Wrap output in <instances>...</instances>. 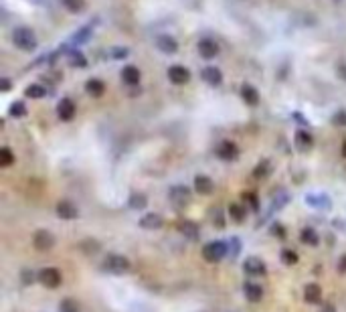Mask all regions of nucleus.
Returning a JSON list of instances; mask_svg holds the SVG:
<instances>
[{"mask_svg":"<svg viewBox=\"0 0 346 312\" xmlns=\"http://www.w3.org/2000/svg\"><path fill=\"white\" fill-rule=\"evenodd\" d=\"M12 41H14L16 47L23 49V51H33V49L37 47V37H35V33H33L31 29H27V27L16 29V31L12 33Z\"/></svg>","mask_w":346,"mask_h":312,"instance_id":"nucleus-1","label":"nucleus"},{"mask_svg":"<svg viewBox=\"0 0 346 312\" xmlns=\"http://www.w3.org/2000/svg\"><path fill=\"white\" fill-rule=\"evenodd\" d=\"M103 267H105V270H110V272H116V274H124V272L130 270V260L120 256V254H112V256L105 258Z\"/></svg>","mask_w":346,"mask_h":312,"instance_id":"nucleus-2","label":"nucleus"},{"mask_svg":"<svg viewBox=\"0 0 346 312\" xmlns=\"http://www.w3.org/2000/svg\"><path fill=\"white\" fill-rule=\"evenodd\" d=\"M227 254V248H225V243H219V241H213V243H207L205 248H203V258L211 263L215 261H221Z\"/></svg>","mask_w":346,"mask_h":312,"instance_id":"nucleus-3","label":"nucleus"},{"mask_svg":"<svg viewBox=\"0 0 346 312\" xmlns=\"http://www.w3.org/2000/svg\"><path fill=\"white\" fill-rule=\"evenodd\" d=\"M33 245H35V250H39V252H49L55 245V237H53V233H49L45 229H39L33 235Z\"/></svg>","mask_w":346,"mask_h":312,"instance_id":"nucleus-4","label":"nucleus"},{"mask_svg":"<svg viewBox=\"0 0 346 312\" xmlns=\"http://www.w3.org/2000/svg\"><path fill=\"white\" fill-rule=\"evenodd\" d=\"M39 280L43 286L47 288H59L61 286V274L57 267H43L41 274H39Z\"/></svg>","mask_w":346,"mask_h":312,"instance_id":"nucleus-5","label":"nucleus"},{"mask_svg":"<svg viewBox=\"0 0 346 312\" xmlns=\"http://www.w3.org/2000/svg\"><path fill=\"white\" fill-rule=\"evenodd\" d=\"M199 53L205 59H213V57H217V53H219V45L215 43L213 39H203L199 43Z\"/></svg>","mask_w":346,"mask_h":312,"instance_id":"nucleus-6","label":"nucleus"},{"mask_svg":"<svg viewBox=\"0 0 346 312\" xmlns=\"http://www.w3.org/2000/svg\"><path fill=\"white\" fill-rule=\"evenodd\" d=\"M168 77H170V81H172V83L182 85V83H186V81L190 79V73L184 69V67L174 65V67H170V69H168Z\"/></svg>","mask_w":346,"mask_h":312,"instance_id":"nucleus-7","label":"nucleus"},{"mask_svg":"<svg viewBox=\"0 0 346 312\" xmlns=\"http://www.w3.org/2000/svg\"><path fill=\"white\" fill-rule=\"evenodd\" d=\"M57 215L61 219H75L79 215V211L73 203H69V201H61V203L57 205Z\"/></svg>","mask_w":346,"mask_h":312,"instance_id":"nucleus-8","label":"nucleus"},{"mask_svg":"<svg viewBox=\"0 0 346 312\" xmlns=\"http://www.w3.org/2000/svg\"><path fill=\"white\" fill-rule=\"evenodd\" d=\"M219 156H221V158H225V160H233V158H237V156H239V148H237L235 142L225 140V142L219 146Z\"/></svg>","mask_w":346,"mask_h":312,"instance_id":"nucleus-9","label":"nucleus"},{"mask_svg":"<svg viewBox=\"0 0 346 312\" xmlns=\"http://www.w3.org/2000/svg\"><path fill=\"white\" fill-rule=\"evenodd\" d=\"M57 111H59V118H61V120L69 122V120H73V116H75V104H73L71 100H63V102L59 104Z\"/></svg>","mask_w":346,"mask_h":312,"instance_id":"nucleus-10","label":"nucleus"},{"mask_svg":"<svg viewBox=\"0 0 346 312\" xmlns=\"http://www.w3.org/2000/svg\"><path fill=\"white\" fill-rule=\"evenodd\" d=\"M243 267H245L247 274H265V263L259 258H247Z\"/></svg>","mask_w":346,"mask_h":312,"instance_id":"nucleus-11","label":"nucleus"},{"mask_svg":"<svg viewBox=\"0 0 346 312\" xmlns=\"http://www.w3.org/2000/svg\"><path fill=\"white\" fill-rule=\"evenodd\" d=\"M140 225H142L144 229H160V227L164 225V219H162L160 215H156V213H150V215L142 217Z\"/></svg>","mask_w":346,"mask_h":312,"instance_id":"nucleus-12","label":"nucleus"},{"mask_svg":"<svg viewBox=\"0 0 346 312\" xmlns=\"http://www.w3.org/2000/svg\"><path fill=\"white\" fill-rule=\"evenodd\" d=\"M245 298L249 302H259V300L263 298V288L259 286V284H253V282L245 284Z\"/></svg>","mask_w":346,"mask_h":312,"instance_id":"nucleus-13","label":"nucleus"},{"mask_svg":"<svg viewBox=\"0 0 346 312\" xmlns=\"http://www.w3.org/2000/svg\"><path fill=\"white\" fill-rule=\"evenodd\" d=\"M304 298L310 304H318L322 300V288L318 284H308L306 290H304Z\"/></svg>","mask_w":346,"mask_h":312,"instance_id":"nucleus-14","label":"nucleus"},{"mask_svg":"<svg viewBox=\"0 0 346 312\" xmlns=\"http://www.w3.org/2000/svg\"><path fill=\"white\" fill-rule=\"evenodd\" d=\"M178 231L184 237H188V239H197L199 237V227L194 225V221H182L180 225H178Z\"/></svg>","mask_w":346,"mask_h":312,"instance_id":"nucleus-15","label":"nucleus"},{"mask_svg":"<svg viewBox=\"0 0 346 312\" xmlns=\"http://www.w3.org/2000/svg\"><path fill=\"white\" fill-rule=\"evenodd\" d=\"M241 98H243L249 105H257V104H259V94H257V89L251 87V85H243V87H241Z\"/></svg>","mask_w":346,"mask_h":312,"instance_id":"nucleus-16","label":"nucleus"},{"mask_svg":"<svg viewBox=\"0 0 346 312\" xmlns=\"http://www.w3.org/2000/svg\"><path fill=\"white\" fill-rule=\"evenodd\" d=\"M312 144H314V138L310 136L308 132H298V134H296V146H298L300 150H310Z\"/></svg>","mask_w":346,"mask_h":312,"instance_id":"nucleus-17","label":"nucleus"},{"mask_svg":"<svg viewBox=\"0 0 346 312\" xmlns=\"http://www.w3.org/2000/svg\"><path fill=\"white\" fill-rule=\"evenodd\" d=\"M194 189L203 195H209V193H213V181L207 176H197L194 178Z\"/></svg>","mask_w":346,"mask_h":312,"instance_id":"nucleus-18","label":"nucleus"},{"mask_svg":"<svg viewBox=\"0 0 346 312\" xmlns=\"http://www.w3.org/2000/svg\"><path fill=\"white\" fill-rule=\"evenodd\" d=\"M85 89H87L89 96L99 98V96H103V92H105V85H103L101 81H97V79H89L87 85H85Z\"/></svg>","mask_w":346,"mask_h":312,"instance_id":"nucleus-19","label":"nucleus"},{"mask_svg":"<svg viewBox=\"0 0 346 312\" xmlns=\"http://www.w3.org/2000/svg\"><path fill=\"white\" fill-rule=\"evenodd\" d=\"M158 47H160L162 51H166V53H176L178 43L172 39V37H160V39H158Z\"/></svg>","mask_w":346,"mask_h":312,"instance_id":"nucleus-20","label":"nucleus"},{"mask_svg":"<svg viewBox=\"0 0 346 312\" xmlns=\"http://www.w3.org/2000/svg\"><path fill=\"white\" fill-rule=\"evenodd\" d=\"M203 75H205V79H207L211 85H219V83H221V79H223L221 71H219V69H215V67H209V69H205V71H203Z\"/></svg>","mask_w":346,"mask_h":312,"instance_id":"nucleus-21","label":"nucleus"},{"mask_svg":"<svg viewBox=\"0 0 346 312\" xmlns=\"http://www.w3.org/2000/svg\"><path fill=\"white\" fill-rule=\"evenodd\" d=\"M122 73H124V81L130 83V85H136L140 81V71L136 69V67H126Z\"/></svg>","mask_w":346,"mask_h":312,"instance_id":"nucleus-22","label":"nucleus"},{"mask_svg":"<svg viewBox=\"0 0 346 312\" xmlns=\"http://www.w3.org/2000/svg\"><path fill=\"white\" fill-rule=\"evenodd\" d=\"M229 217L233 219V221H237V223H241L243 219H245V209H243V205H229Z\"/></svg>","mask_w":346,"mask_h":312,"instance_id":"nucleus-23","label":"nucleus"},{"mask_svg":"<svg viewBox=\"0 0 346 312\" xmlns=\"http://www.w3.org/2000/svg\"><path fill=\"white\" fill-rule=\"evenodd\" d=\"M59 310H61V312H79V304H77L75 300H71V298H65V300L61 302Z\"/></svg>","mask_w":346,"mask_h":312,"instance_id":"nucleus-24","label":"nucleus"},{"mask_svg":"<svg viewBox=\"0 0 346 312\" xmlns=\"http://www.w3.org/2000/svg\"><path fill=\"white\" fill-rule=\"evenodd\" d=\"M302 241L308 243V245H318V235L314 229H304L302 231Z\"/></svg>","mask_w":346,"mask_h":312,"instance_id":"nucleus-25","label":"nucleus"},{"mask_svg":"<svg viewBox=\"0 0 346 312\" xmlns=\"http://www.w3.org/2000/svg\"><path fill=\"white\" fill-rule=\"evenodd\" d=\"M12 160H14V156H12V152L8 150V148H2L0 150V166H10L12 164Z\"/></svg>","mask_w":346,"mask_h":312,"instance_id":"nucleus-26","label":"nucleus"},{"mask_svg":"<svg viewBox=\"0 0 346 312\" xmlns=\"http://www.w3.org/2000/svg\"><path fill=\"white\" fill-rule=\"evenodd\" d=\"M146 203H148L146 195H132V197H130V205H132L134 209H142Z\"/></svg>","mask_w":346,"mask_h":312,"instance_id":"nucleus-27","label":"nucleus"},{"mask_svg":"<svg viewBox=\"0 0 346 312\" xmlns=\"http://www.w3.org/2000/svg\"><path fill=\"white\" fill-rule=\"evenodd\" d=\"M282 260H284V263L294 265V263L298 261V254H296L294 250H284V252H282Z\"/></svg>","mask_w":346,"mask_h":312,"instance_id":"nucleus-28","label":"nucleus"},{"mask_svg":"<svg viewBox=\"0 0 346 312\" xmlns=\"http://www.w3.org/2000/svg\"><path fill=\"white\" fill-rule=\"evenodd\" d=\"M27 96L29 98H43V96H45V89H43L41 85H29L27 87Z\"/></svg>","mask_w":346,"mask_h":312,"instance_id":"nucleus-29","label":"nucleus"},{"mask_svg":"<svg viewBox=\"0 0 346 312\" xmlns=\"http://www.w3.org/2000/svg\"><path fill=\"white\" fill-rule=\"evenodd\" d=\"M63 4L67 6L71 12H77V10H81V6H83V0H63Z\"/></svg>","mask_w":346,"mask_h":312,"instance_id":"nucleus-30","label":"nucleus"},{"mask_svg":"<svg viewBox=\"0 0 346 312\" xmlns=\"http://www.w3.org/2000/svg\"><path fill=\"white\" fill-rule=\"evenodd\" d=\"M172 199H188V191L184 187H176L174 191H172Z\"/></svg>","mask_w":346,"mask_h":312,"instance_id":"nucleus-31","label":"nucleus"},{"mask_svg":"<svg viewBox=\"0 0 346 312\" xmlns=\"http://www.w3.org/2000/svg\"><path fill=\"white\" fill-rule=\"evenodd\" d=\"M10 114H12V116H23V114H25V105H23V104H14L12 109H10Z\"/></svg>","mask_w":346,"mask_h":312,"instance_id":"nucleus-32","label":"nucleus"},{"mask_svg":"<svg viewBox=\"0 0 346 312\" xmlns=\"http://www.w3.org/2000/svg\"><path fill=\"white\" fill-rule=\"evenodd\" d=\"M253 174H255L257 178H259V176H265V174H267V164H265V162H263V164H259V166L255 168Z\"/></svg>","mask_w":346,"mask_h":312,"instance_id":"nucleus-33","label":"nucleus"},{"mask_svg":"<svg viewBox=\"0 0 346 312\" xmlns=\"http://www.w3.org/2000/svg\"><path fill=\"white\" fill-rule=\"evenodd\" d=\"M23 280H25V284H31V282H35V276H31L29 272H23Z\"/></svg>","mask_w":346,"mask_h":312,"instance_id":"nucleus-34","label":"nucleus"},{"mask_svg":"<svg viewBox=\"0 0 346 312\" xmlns=\"http://www.w3.org/2000/svg\"><path fill=\"white\" fill-rule=\"evenodd\" d=\"M338 270H340V272H346V256H342V260H340V263H338Z\"/></svg>","mask_w":346,"mask_h":312,"instance_id":"nucleus-35","label":"nucleus"},{"mask_svg":"<svg viewBox=\"0 0 346 312\" xmlns=\"http://www.w3.org/2000/svg\"><path fill=\"white\" fill-rule=\"evenodd\" d=\"M322 312H334V308H332V306H324Z\"/></svg>","mask_w":346,"mask_h":312,"instance_id":"nucleus-36","label":"nucleus"},{"mask_svg":"<svg viewBox=\"0 0 346 312\" xmlns=\"http://www.w3.org/2000/svg\"><path fill=\"white\" fill-rule=\"evenodd\" d=\"M342 156H346V142L342 144Z\"/></svg>","mask_w":346,"mask_h":312,"instance_id":"nucleus-37","label":"nucleus"}]
</instances>
